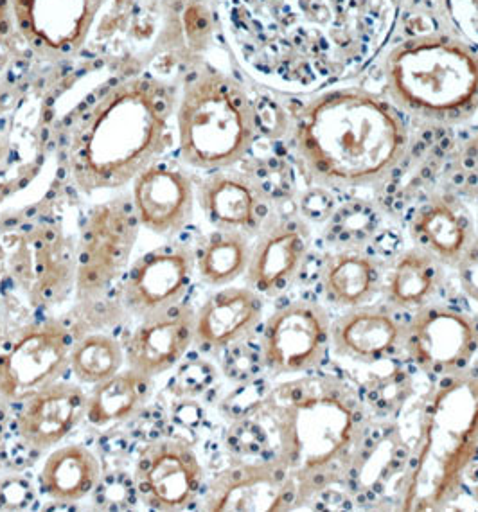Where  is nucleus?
<instances>
[{"label":"nucleus","mask_w":478,"mask_h":512,"mask_svg":"<svg viewBox=\"0 0 478 512\" xmlns=\"http://www.w3.org/2000/svg\"><path fill=\"white\" fill-rule=\"evenodd\" d=\"M153 392V378L133 371L121 369L112 378L94 385L87 398V423L96 428H107L112 424L126 423L141 414L148 405Z\"/></svg>","instance_id":"27"},{"label":"nucleus","mask_w":478,"mask_h":512,"mask_svg":"<svg viewBox=\"0 0 478 512\" xmlns=\"http://www.w3.org/2000/svg\"><path fill=\"white\" fill-rule=\"evenodd\" d=\"M101 482L98 457L83 444L62 446L45 459L38 486L49 500L76 504L96 491Z\"/></svg>","instance_id":"25"},{"label":"nucleus","mask_w":478,"mask_h":512,"mask_svg":"<svg viewBox=\"0 0 478 512\" xmlns=\"http://www.w3.org/2000/svg\"><path fill=\"white\" fill-rule=\"evenodd\" d=\"M218 13L252 80L317 94L371 67L396 31L401 0H218Z\"/></svg>","instance_id":"1"},{"label":"nucleus","mask_w":478,"mask_h":512,"mask_svg":"<svg viewBox=\"0 0 478 512\" xmlns=\"http://www.w3.org/2000/svg\"><path fill=\"white\" fill-rule=\"evenodd\" d=\"M76 335L63 320L47 318L18 327L0 342V401L18 407L71 365Z\"/></svg>","instance_id":"8"},{"label":"nucleus","mask_w":478,"mask_h":512,"mask_svg":"<svg viewBox=\"0 0 478 512\" xmlns=\"http://www.w3.org/2000/svg\"><path fill=\"white\" fill-rule=\"evenodd\" d=\"M443 283V268L423 248H408L392 259L383 274L381 290L392 308L416 311L434 301Z\"/></svg>","instance_id":"26"},{"label":"nucleus","mask_w":478,"mask_h":512,"mask_svg":"<svg viewBox=\"0 0 478 512\" xmlns=\"http://www.w3.org/2000/svg\"><path fill=\"white\" fill-rule=\"evenodd\" d=\"M311 230L301 220L268 221L252 245L247 286L261 297H275L292 286L308 257Z\"/></svg>","instance_id":"18"},{"label":"nucleus","mask_w":478,"mask_h":512,"mask_svg":"<svg viewBox=\"0 0 478 512\" xmlns=\"http://www.w3.org/2000/svg\"><path fill=\"white\" fill-rule=\"evenodd\" d=\"M293 139L308 175L335 189L381 184L410 144L403 110L355 87L317 92L297 115Z\"/></svg>","instance_id":"4"},{"label":"nucleus","mask_w":478,"mask_h":512,"mask_svg":"<svg viewBox=\"0 0 478 512\" xmlns=\"http://www.w3.org/2000/svg\"><path fill=\"white\" fill-rule=\"evenodd\" d=\"M195 272V248L184 243L153 248L124 272V309L133 317L146 318L177 306L189 292Z\"/></svg>","instance_id":"14"},{"label":"nucleus","mask_w":478,"mask_h":512,"mask_svg":"<svg viewBox=\"0 0 478 512\" xmlns=\"http://www.w3.org/2000/svg\"><path fill=\"white\" fill-rule=\"evenodd\" d=\"M478 457V374L441 378L428 394L399 509L441 511L459 493Z\"/></svg>","instance_id":"5"},{"label":"nucleus","mask_w":478,"mask_h":512,"mask_svg":"<svg viewBox=\"0 0 478 512\" xmlns=\"http://www.w3.org/2000/svg\"><path fill=\"white\" fill-rule=\"evenodd\" d=\"M380 266L374 257L358 248L338 250L326 257L320 283L329 301L340 308H360L381 290Z\"/></svg>","instance_id":"24"},{"label":"nucleus","mask_w":478,"mask_h":512,"mask_svg":"<svg viewBox=\"0 0 478 512\" xmlns=\"http://www.w3.org/2000/svg\"><path fill=\"white\" fill-rule=\"evenodd\" d=\"M477 144H478V141H477ZM477 160H478V150H477Z\"/></svg>","instance_id":"33"},{"label":"nucleus","mask_w":478,"mask_h":512,"mask_svg":"<svg viewBox=\"0 0 478 512\" xmlns=\"http://www.w3.org/2000/svg\"><path fill=\"white\" fill-rule=\"evenodd\" d=\"M195 345V309L186 302L141 318L124 344L126 367L157 378L175 369Z\"/></svg>","instance_id":"17"},{"label":"nucleus","mask_w":478,"mask_h":512,"mask_svg":"<svg viewBox=\"0 0 478 512\" xmlns=\"http://www.w3.org/2000/svg\"><path fill=\"white\" fill-rule=\"evenodd\" d=\"M403 349L419 371L439 378L468 371L478 351V324L466 311L426 304L405 324Z\"/></svg>","instance_id":"10"},{"label":"nucleus","mask_w":478,"mask_h":512,"mask_svg":"<svg viewBox=\"0 0 478 512\" xmlns=\"http://www.w3.org/2000/svg\"><path fill=\"white\" fill-rule=\"evenodd\" d=\"M139 220L132 200H108L90 209L76 247V292L96 299L128 270L139 238Z\"/></svg>","instance_id":"9"},{"label":"nucleus","mask_w":478,"mask_h":512,"mask_svg":"<svg viewBox=\"0 0 478 512\" xmlns=\"http://www.w3.org/2000/svg\"><path fill=\"white\" fill-rule=\"evenodd\" d=\"M405 324L390 309L365 304L331 324V347L347 360L376 363L403 347Z\"/></svg>","instance_id":"22"},{"label":"nucleus","mask_w":478,"mask_h":512,"mask_svg":"<svg viewBox=\"0 0 478 512\" xmlns=\"http://www.w3.org/2000/svg\"><path fill=\"white\" fill-rule=\"evenodd\" d=\"M6 155H8V144L4 141H0V166H2V162L6 159Z\"/></svg>","instance_id":"32"},{"label":"nucleus","mask_w":478,"mask_h":512,"mask_svg":"<svg viewBox=\"0 0 478 512\" xmlns=\"http://www.w3.org/2000/svg\"><path fill=\"white\" fill-rule=\"evenodd\" d=\"M410 234L417 247L432 254L437 261L459 265L470 250L473 223L459 202L435 196L414 214Z\"/></svg>","instance_id":"23"},{"label":"nucleus","mask_w":478,"mask_h":512,"mask_svg":"<svg viewBox=\"0 0 478 512\" xmlns=\"http://www.w3.org/2000/svg\"><path fill=\"white\" fill-rule=\"evenodd\" d=\"M22 38L18 35L13 0H0V76L22 53Z\"/></svg>","instance_id":"30"},{"label":"nucleus","mask_w":478,"mask_h":512,"mask_svg":"<svg viewBox=\"0 0 478 512\" xmlns=\"http://www.w3.org/2000/svg\"><path fill=\"white\" fill-rule=\"evenodd\" d=\"M130 200L142 229L175 236L193 218L196 187L180 164L159 159L133 180Z\"/></svg>","instance_id":"16"},{"label":"nucleus","mask_w":478,"mask_h":512,"mask_svg":"<svg viewBox=\"0 0 478 512\" xmlns=\"http://www.w3.org/2000/svg\"><path fill=\"white\" fill-rule=\"evenodd\" d=\"M263 320V297L248 286H229L213 293L195 311V345L218 353L243 342Z\"/></svg>","instance_id":"21"},{"label":"nucleus","mask_w":478,"mask_h":512,"mask_svg":"<svg viewBox=\"0 0 478 512\" xmlns=\"http://www.w3.org/2000/svg\"><path fill=\"white\" fill-rule=\"evenodd\" d=\"M196 200L214 229L254 236L268 223L270 207L265 193L241 171H211L196 187Z\"/></svg>","instance_id":"20"},{"label":"nucleus","mask_w":478,"mask_h":512,"mask_svg":"<svg viewBox=\"0 0 478 512\" xmlns=\"http://www.w3.org/2000/svg\"><path fill=\"white\" fill-rule=\"evenodd\" d=\"M250 236L236 230L214 229L195 250L196 274L209 286L223 288L247 274Z\"/></svg>","instance_id":"28"},{"label":"nucleus","mask_w":478,"mask_h":512,"mask_svg":"<svg viewBox=\"0 0 478 512\" xmlns=\"http://www.w3.org/2000/svg\"><path fill=\"white\" fill-rule=\"evenodd\" d=\"M453 24L478 51V0H446Z\"/></svg>","instance_id":"31"},{"label":"nucleus","mask_w":478,"mask_h":512,"mask_svg":"<svg viewBox=\"0 0 478 512\" xmlns=\"http://www.w3.org/2000/svg\"><path fill=\"white\" fill-rule=\"evenodd\" d=\"M256 130V110L247 90L229 74L200 65L177 89L175 132L187 166L232 168L252 148Z\"/></svg>","instance_id":"7"},{"label":"nucleus","mask_w":478,"mask_h":512,"mask_svg":"<svg viewBox=\"0 0 478 512\" xmlns=\"http://www.w3.org/2000/svg\"><path fill=\"white\" fill-rule=\"evenodd\" d=\"M177 89L150 74L112 81L71 124L65 164L83 193L132 184L173 142Z\"/></svg>","instance_id":"3"},{"label":"nucleus","mask_w":478,"mask_h":512,"mask_svg":"<svg viewBox=\"0 0 478 512\" xmlns=\"http://www.w3.org/2000/svg\"><path fill=\"white\" fill-rule=\"evenodd\" d=\"M126 365L124 345L105 333L76 338L71 353L69 371L83 385H98L112 378Z\"/></svg>","instance_id":"29"},{"label":"nucleus","mask_w":478,"mask_h":512,"mask_svg":"<svg viewBox=\"0 0 478 512\" xmlns=\"http://www.w3.org/2000/svg\"><path fill=\"white\" fill-rule=\"evenodd\" d=\"M390 98L408 114L461 123L478 110V51L448 35L414 36L385 60Z\"/></svg>","instance_id":"6"},{"label":"nucleus","mask_w":478,"mask_h":512,"mask_svg":"<svg viewBox=\"0 0 478 512\" xmlns=\"http://www.w3.org/2000/svg\"><path fill=\"white\" fill-rule=\"evenodd\" d=\"M297 509L292 478L265 459L238 460L209 482L202 500L207 512H286Z\"/></svg>","instance_id":"15"},{"label":"nucleus","mask_w":478,"mask_h":512,"mask_svg":"<svg viewBox=\"0 0 478 512\" xmlns=\"http://www.w3.org/2000/svg\"><path fill=\"white\" fill-rule=\"evenodd\" d=\"M87 398L89 392L65 380L38 390L17 407L15 430L20 441L31 450H53L85 419Z\"/></svg>","instance_id":"19"},{"label":"nucleus","mask_w":478,"mask_h":512,"mask_svg":"<svg viewBox=\"0 0 478 512\" xmlns=\"http://www.w3.org/2000/svg\"><path fill=\"white\" fill-rule=\"evenodd\" d=\"M107 0H13L22 44L47 62L71 60L89 42Z\"/></svg>","instance_id":"12"},{"label":"nucleus","mask_w":478,"mask_h":512,"mask_svg":"<svg viewBox=\"0 0 478 512\" xmlns=\"http://www.w3.org/2000/svg\"><path fill=\"white\" fill-rule=\"evenodd\" d=\"M363 439L365 410L356 390L313 371L266 390L229 433L232 450L270 460L292 478L297 507L351 473Z\"/></svg>","instance_id":"2"},{"label":"nucleus","mask_w":478,"mask_h":512,"mask_svg":"<svg viewBox=\"0 0 478 512\" xmlns=\"http://www.w3.org/2000/svg\"><path fill=\"white\" fill-rule=\"evenodd\" d=\"M331 324L317 302L295 301L275 309L261 331V362L277 376L315 371L331 347Z\"/></svg>","instance_id":"11"},{"label":"nucleus","mask_w":478,"mask_h":512,"mask_svg":"<svg viewBox=\"0 0 478 512\" xmlns=\"http://www.w3.org/2000/svg\"><path fill=\"white\" fill-rule=\"evenodd\" d=\"M204 482V466L196 451L180 439L148 442L133 469L135 493L155 511H184L195 504Z\"/></svg>","instance_id":"13"}]
</instances>
